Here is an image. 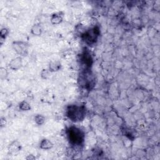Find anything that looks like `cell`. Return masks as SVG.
<instances>
[{"label":"cell","mask_w":160,"mask_h":160,"mask_svg":"<svg viewBox=\"0 0 160 160\" xmlns=\"http://www.w3.org/2000/svg\"><path fill=\"white\" fill-rule=\"evenodd\" d=\"M67 116L74 122L82 121L86 116L85 108L83 106L71 105L67 110Z\"/></svg>","instance_id":"6da1fadb"},{"label":"cell","mask_w":160,"mask_h":160,"mask_svg":"<svg viewBox=\"0 0 160 160\" xmlns=\"http://www.w3.org/2000/svg\"><path fill=\"white\" fill-rule=\"evenodd\" d=\"M68 139L73 145H80L84 141V133L83 131L76 128L71 127L67 131Z\"/></svg>","instance_id":"7a4b0ae2"},{"label":"cell","mask_w":160,"mask_h":160,"mask_svg":"<svg viewBox=\"0 0 160 160\" xmlns=\"http://www.w3.org/2000/svg\"><path fill=\"white\" fill-rule=\"evenodd\" d=\"M99 35H100L99 28L97 27H95L92 28V29L84 32L83 34L82 37L86 43L91 44L95 43L98 37L99 36Z\"/></svg>","instance_id":"3957f363"},{"label":"cell","mask_w":160,"mask_h":160,"mask_svg":"<svg viewBox=\"0 0 160 160\" xmlns=\"http://www.w3.org/2000/svg\"><path fill=\"white\" fill-rule=\"evenodd\" d=\"M13 48L17 54L25 56L27 55L29 48V44L24 41H14L13 43Z\"/></svg>","instance_id":"277c9868"},{"label":"cell","mask_w":160,"mask_h":160,"mask_svg":"<svg viewBox=\"0 0 160 160\" xmlns=\"http://www.w3.org/2000/svg\"><path fill=\"white\" fill-rule=\"evenodd\" d=\"M23 65L22 58L20 56L16 57V58L13 59L9 63V67L12 70H18L21 68Z\"/></svg>","instance_id":"5b68a950"},{"label":"cell","mask_w":160,"mask_h":160,"mask_svg":"<svg viewBox=\"0 0 160 160\" xmlns=\"http://www.w3.org/2000/svg\"><path fill=\"white\" fill-rule=\"evenodd\" d=\"M21 149V145L20 143L18 141H15L11 143L9 145L8 150V153L10 155H13V154L18 153L20 151Z\"/></svg>","instance_id":"8992f818"},{"label":"cell","mask_w":160,"mask_h":160,"mask_svg":"<svg viewBox=\"0 0 160 160\" xmlns=\"http://www.w3.org/2000/svg\"><path fill=\"white\" fill-rule=\"evenodd\" d=\"M53 144L50 140L48 139H43L40 143V148L43 150H49L52 148Z\"/></svg>","instance_id":"52a82bcc"},{"label":"cell","mask_w":160,"mask_h":160,"mask_svg":"<svg viewBox=\"0 0 160 160\" xmlns=\"http://www.w3.org/2000/svg\"><path fill=\"white\" fill-rule=\"evenodd\" d=\"M61 68V63L60 61H52L50 63L49 66V70L50 72H55L59 71Z\"/></svg>","instance_id":"ba28073f"},{"label":"cell","mask_w":160,"mask_h":160,"mask_svg":"<svg viewBox=\"0 0 160 160\" xmlns=\"http://www.w3.org/2000/svg\"><path fill=\"white\" fill-rule=\"evenodd\" d=\"M63 21V15L61 13L53 14L51 17V22L53 25H58Z\"/></svg>","instance_id":"9c48e42d"},{"label":"cell","mask_w":160,"mask_h":160,"mask_svg":"<svg viewBox=\"0 0 160 160\" xmlns=\"http://www.w3.org/2000/svg\"><path fill=\"white\" fill-rule=\"evenodd\" d=\"M31 32L33 35H35V36L41 35L42 34V32H43V30H42V28H41V25H39V24L33 25V26L32 27L31 30Z\"/></svg>","instance_id":"30bf717a"},{"label":"cell","mask_w":160,"mask_h":160,"mask_svg":"<svg viewBox=\"0 0 160 160\" xmlns=\"http://www.w3.org/2000/svg\"><path fill=\"white\" fill-rule=\"evenodd\" d=\"M82 60H83V61L84 62V63L86 65V66L90 67V66L92 65L93 60H92V58H91V56H90V55L89 53H85L83 55Z\"/></svg>","instance_id":"8fae6325"},{"label":"cell","mask_w":160,"mask_h":160,"mask_svg":"<svg viewBox=\"0 0 160 160\" xmlns=\"http://www.w3.org/2000/svg\"><path fill=\"white\" fill-rule=\"evenodd\" d=\"M9 34V30L8 29L6 28H3L1 30V32H0V35H1V40H0V41H1V44H2L3 43V42L4 41V40L7 38V36Z\"/></svg>","instance_id":"7c38bea8"},{"label":"cell","mask_w":160,"mask_h":160,"mask_svg":"<svg viewBox=\"0 0 160 160\" xmlns=\"http://www.w3.org/2000/svg\"><path fill=\"white\" fill-rule=\"evenodd\" d=\"M20 109L21 111H29L31 110V106L26 101H22L19 105Z\"/></svg>","instance_id":"4fadbf2b"},{"label":"cell","mask_w":160,"mask_h":160,"mask_svg":"<svg viewBox=\"0 0 160 160\" xmlns=\"http://www.w3.org/2000/svg\"><path fill=\"white\" fill-rule=\"evenodd\" d=\"M35 121L38 125H42L45 122V118L41 115H37L35 117Z\"/></svg>","instance_id":"5bb4252c"},{"label":"cell","mask_w":160,"mask_h":160,"mask_svg":"<svg viewBox=\"0 0 160 160\" xmlns=\"http://www.w3.org/2000/svg\"><path fill=\"white\" fill-rule=\"evenodd\" d=\"M8 75V71L4 68L1 67L0 68V78H1V80H4V79L7 78Z\"/></svg>","instance_id":"9a60e30c"},{"label":"cell","mask_w":160,"mask_h":160,"mask_svg":"<svg viewBox=\"0 0 160 160\" xmlns=\"http://www.w3.org/2000/svg\"><path fill=\"white\" fill-rule=\"evenodd\" d=\"M50 71L48 70H43L41 72V76L43 79H47L49 76Z\"/></svg>","instance_id":"2e32d148"},{"label":"cell","mask_w":160,"mask_h":160,"mask_svg":"<svg viewBox=\"0 0 160 160\" xmlns=\"http://www.w3.org/2000/svg\"><path fill=\"white\" fill-rule=\"evenodd\" d=\"M7 119H6L5 118H1V120H0V123H1V127H4L6 124H7Z\"/></svg>","instance_id":"e0dca14e"},{"label":"cell","mask_w":160,"mask_h":160,"mask_svg":"<svg viewBox=\"0 0 160 160\" xmlns=\"http://www.w3.org/2000/svg\"><path fill=\"white\" fill-rule=\"evenodd\" d=\"M26 159H28V160H33V159H35V156H34L33 155H28V156H27L26 157Z\"/></svg>","instance_id":"ac0fdd59"}]
</instances>
